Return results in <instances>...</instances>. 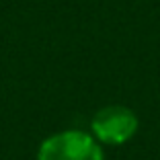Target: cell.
Masks as SVG:
<instances>
[{
  "label": "cell",
  "instance_id": "1",
  "mask_svg": "<svg viewBox=\"0 0 160 160\" xmlns=\"http://www.w3.org/2000/svg\"><path fill=\"white\" fill-rule=\"evenodd\" d=\"M37 160H103V152L88 133L64 132L43 142Z\"/></svg>",
  "mask_w": 160,
  "mask_h": 160
},
{
  "label": "cell",
  "instance_id": "2",
  "mask_svg": "<svg viewBox=\"0 0 160 160\" xmlns=\"http://www.w3.org/2000/svg\"><path fill=\"white\" fill-rule=\"evenodd\" d=\"M138 132V117L125 107H105L92 119V133L109 146H119Z\"/></svg>",
  "mask_w": 160,
  "mask_h": 160
}]
</instances>
